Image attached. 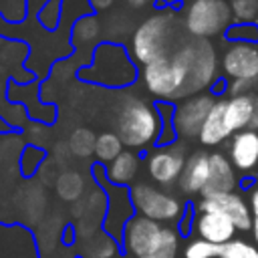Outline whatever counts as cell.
<instances>
[{"instance_id": "2", "label": "cell", "mask_w": 258, "mask_h": 258, "mask_svg": "<svg viewBox=\"0 0 258 258\" xmlns=\"http://www.w3.org/2000/svg\"><path fill=\"white\" fill-rule=\"evenodd\" d=\"M77 77L87 83L121 89L137 79V69L127 56V50L119 42H99L93 50L91 64L83 67Z\"/></svg>"}, {"instance_id": "27", "label": "cell", "mask_w": 258, "mask_h": 258, "mask_svg": "<svg viewBox=\"0 0 258 258\" xmlns=\"http://www.w3.org/2000/svg\"><path fill=\"white\" fill-rule=\"evenodd\" d=\"M222 250H224V244H214L204 238H198L185 246L183 256L185 258H218L222 254Z\"/></svg>"}, {"instance_id": "32", "label": "cell", "mask_w": 258, "mask_h": 258, "mask_svg": "<svg viewBox=\"0 0 258 258\" xmlns=\"http://www.w3.org/2000/svg\"><path fill=\"white\" fill-rule=\"evenodd\" d=\"M236 22H252L258 16V0H230Z\"/></svg>"}, {"instance_id": "30", "label": "cell", "mask_w": 258, "mask_h": 258, "mask_svg": "<svg viewBox=\"0 0 258 258\" xmlns=\"http://www.w3.org/2000/svg\"><path fill=\"white\" fill-rule=\"evenodd\" d=\"M218 258H258V246L234 238L232 242L224 244V250Z\"/></svg>"}, {"instance_id": "16", "label": "cell", "mask_w": 258, "mask_h": 258, "mask_svg": "<svg viewBox=\"0 0 258 258\" xmlns=\"http://www.w3.org/2000/svg\"><path fill=\"white\" fill-rule=\"evenodd\" d=\"M194 228L200 238L214 244H228L234 240V234H236L234 222L228 216L218 212H198Z\"/></svg>"}, {"instance_id": "1", "label": "cell", "mask_w": 258, "mask_h": 258, "mask_svg": "<svg viewBox=\"0 0 258 258\" xmlns=\"http://www.w3.org/2000/svg\"><path fill=\"white\" fill-rule=\"evenodd\" d=\"M171 60L181 81L179 99L198 95L200 91L216 83V75H218L216 50L206 38H194L181 44L171 54Z\"/></svg>"}, {"instance_id": "33", "label": "cell", "mask_w": 258, "mask_h": 258, "mask_svg": "<svg viewBox=\"0 0 258 258\" xmlns=\"http://www.w3.org/2000/svg\"><path fill=\"white\" fill-rule=\"evenodd\" d=\"M60 2L62 0H48L46 4H44V8L38 12V20H40V24L44 26V28H48V30H52V28H56V24H58V18H60Z\"/></svg>"}, {"instance_id": "20", "label": "cell", "mask_w": 258, "mask_h": 258, "mask_svg": "<svg viewBox=\"0 0 258 258\" xmlns=\"http://www.w3.org/2000/svg\"><path fill=\"white\" fill-rule=\"evenodd\" d=\"M137 169H139V159L135 153L131 151H123L121 155H117L107 167H105V173H107V179L115 185H125L129 187L131 179L137 175Z\"/></svg>"}, {"instance_id": "9", "label": "cell", "mask_w": 258, "mask_h": 258, "mask_svg": "<svg viewBox=\"0 0 258 258\" xmlns=\"http://www.w3.org/2000/svg\"><path fill=\"white\" fill-rule=\"evenodd\" d=\"M216 105V99L212 93H198L187 99H183L179 105H175L173 113V127L179 137H200V131Z\"/></svg>"}, {"instance_id": "24", "label": "cell", "mask_w": 258, "mask_h": 258, "mask_svg": "<svg viewBox=\"0 0 258 258\" xmlns=\"http://www.w3.org/2000/svg\"><path fill=\"white\" fill-rule=\"evenodd\" d=\"M123 153V141L117 133L105 131L101 135H97V145H95V157L99 163H111L117 155Z\"/></svg>"}, {"instance_id": "14", "label": "cell", "mask_w": 258, "mask_h": 258, "mask_svg": "<svg viewBox=\"0 0 258 258\" xmlns=\"http://www.w3.org/2000/svg\"><path fill=\"white\" fill-rule=\"evenodd\" d=\"M228 157L240 175L254 177L258 173V131L244 129L234 133L228 143Z\"/></svg>"}, {"instance_id": "34", "label": "cell", "mask_w": 258, "mask_h": 258, "mask_svg": "<svg viewBox=\"0 0 258 258\" xmlns=\"http://www.w3.org/2000/svg\"><path fill=\"white\" fill-rule=\"evenodd\" d=\"M248 204L252 210V238L258 246V181H254V185L248 189Z\"/></svg>"}, {"instance_id": "15", "label": "cell", "mask_w": 258, "mask_h": 258, "mask_svg": "<svg viewBox=\"0 0 258 258\" xmlns=\"http://www.w3.org/2000/svg\"><path fill=\"white\" fill-rule=\"evenodd\" d=\"M236 169L224 153H210V177L202 191V198L220 196V194H232L236 187Z\"/></svg>"}, {"instance_id": "26", "label": "cell", "mask_w": 258, "mask_h": 258, "mask_svg": "<svg viewBox=\"0 0 258 258\" xmlns=\"http://www.w3.org/2000/svg\"><path fill=\"white\" fill-rule=\"evenodd\" d=\"M95 145H97V135L87 129V127H79L71 133L69 137V149L73 155L85 159L89 155H95Z\"/></svg>"}, {"instance_id": "18", "label": "cell", "mask_w": 258, "mask_h": 258, "mask_svg": "<svg viewBox=\"0 0 258 258\" xmlns=\"http://www.w3.org/2000/svg\"><path fill=\"white\" fill-rule=\"evenodd\" d=\"M254 97L256 95L246 93V95L224 99V123H226V129H228L230 137L238 131L248 129L250 117H252V111H254Z\"/></svg>"}, {"instance_id": "23", "label": "cell", "mask_w": 258, "mask_h": 258, "mask_svg": "<svg viewBox=\"0 0 258 258\" xmlns=\"http://www.w3.org/2000/svg\"><path fill=\"white\" fill-rule=\"evenodd\" d=\"M99 34H101V22H99V18L93 16V14H87V16H81L73 24L71 40L75 44H79V42L89 44V42H97L99 40Z\"/></svg>"}, {"instance_id": "10", "label": "cell", "mask_w": 258, "mask_h": 258, "mask_svg": "<svg viewBox=\"0 0 258 258\" xmlns=\"http://www.w3.org/2000/svg\"><path fill=\"white\" fill-rule=\"evenodd\" d=\"M161 234H163V226L159 222L145 216H135L125 226L121 252L131 254L135 258H147L157 248Z\"/></svg>"}, {"instance_id": "39", "label": "cell", "mask_w": 258, "mask_h": 258, "mask_svg": "<svg viewBox=\"0 0 258 258\" xmlns=\"http://www.w3.org/2000/svg\"><path fill=\"white\" fill-rule=\"evenodd\" d=\"M10 129H12V125H10L8 121H4V119L0 117V133H8Z\"/></svg>"}, {"instance_id": "28", "label": "cell", "mask_w": 258, "mask_h": 258, "mask_svg": "<svg viewBox=\"0 0 258 258\" xmlns=\"http://www.w3.org/2000/svg\"><path fill=\"white\" fill-rule=\"evenodd\" d=\"M177 242H179L177 232L171 228H163V234H161L157 248L147 258H175L177 256Z\"/></svg>"}, {"instance_id": "25", "label": "cell", "mask_w": 258, "mask_h": 258, "mask_svg": "<svg viewBox=\"0 0 258 258\" xmlns=\"http://www.w3.org/2000/svg\"><path fill=\"white\" fill-rule=\"evenodd\" d=\"M155 109L161 117V131H159V137H157V147H167L175 141L177 133H175V127H173V113H175V107L169 103V101H157L155 103Z\"/></svg>"}, {"instance_id": "22", "label": "cell", "mask_w": 258, "mask_h": 258, "mask_svg": "<svg viewBox=\"0 0 258 258\" xmlns=\"http://www.w3.org/2000/svg\"><path fill=\"white\" fill-rule=\"evenodd\" d=\"M121 248L119 242H115L109 234L95 232L93 236H89L87 244H85V258H111L113 254H117Z\"/></svg>"}, {"instance_id": "40", "label": "cell", "mask_w": 258, "mask_h": 258, "mask_svg": "<svg viewBox=\"0 0 258 258\" xmlns=\"http://www.w3.org/2000/svg\"><path fill=\"white\" fill-rule=\"evenodd\" d=\"M77 258H85V256H77Z\"/></svg>"}, {"instance_id": "12", "label": "cell", "mask_w": 258, "mask_h": 258, "mask_svg": "<svg viewBox=\"0 0 258 258\" xmlns=\"http://www.w3.org/2000/svg\"><path fill=\"white\" fill-rule=\"evenodd\" d=\"M185 147L171 143L167 147H159L147 159V171L153 181L161 185H173L179 181L181 171L185 167Z\"/></svg>"}, {"instance_id": "31", "label": "cell", "mask_w": 258, "mask_h": 258, "mask_svg": "<svg viewBox=\"0 0 258 258\" xmlns=\"http://www.w3.org/2000/svg\"><path fill=\"white\" fill-rule=\"evenodd\" d=\"M46 157V151L36 147V145H28L24 151H22V159H20V167H22V173L26 177H30L32 173H36V169L40 167V163L44 161Z\"/></svg>"}, {"instance_id": "21", "label": "cell", "mask_w": 258, "mask_h": 258, "mask_svg": "<svg viewBox=\"0 0 258 258\" xmlns=\"http://www.w3.org/2000/svg\"><path fill=\"white\" fill-rule=\"evenodd\" d=\"M85 191V177L75 169H64L56 177V194L64 202H79Z\"/></svg>"}, {"instance_id": "37", "label": "cell", "mask_w": 258, "mask_h": 258, "mask_svg": "<svg viewBox=\"0 0 258 258\" xmlns=\"http://www.w3.org/2000/svg\"><path fill=\"white\" fill-rule=\"evenodd\" d=\"M60 240L64 242V244H71L73 240H75V228L69 224V226H64V230H62V236H60Z\"/></svg>"}, {"instance_id": "35", "label": "cell", "mask_w": 258, "mask_h": 258, "mask_svg": "<svg viewBox=\"0 0 258 258\" xmlns=\"http://www.w3.org/2000/svg\"><path fill=\"white\" fill-rule=\"evenodd\" d=\"M113 2H115V0H89V4H91V8H93L95 12H99V10H107V8H111V6H113Z\"/></svg>"}, {"instance_id": "36", "label": "cell", "mask_w": 258, "mask_h": 258, "mask_svg": "<svg viewBox=\"0 0 258 258\" xmlns=\"http://www.w3.org/2000/svg\"><path fill=\"white\" fill-rule=\"evenodd\" d=\"M248 129L258 131V95L254 97V111H252V117H250V125H248Z\"/></svg>"}, {"instance_id": "6", "label": "cell", "mask_w": 258, "mask_h": 258, "mask_svg": "<svg viewBox=\"0 0 258 258\" xmlns=\"http://www.w3.org/2000/svg\"><path fill=\"white\" fill-rule=\"evenodd\" d=\"M232 18L230 0H189L183 26L194 38H212L226 34L232 26Z\"/></svg>"}, {"instance_id": "13", "label": "cell", "mask_w": 258, "mask_h": 258, "mask_svg": "<svg viewBox=\"0 0 258 258\" xmlns=\"http://www.w3.org/2000/svg\"><path fill=\"white\" fill-rule=\"evenodd\" d=\"M198 212H218V214L228 216L234 222L236 230H242V232L252 230V210H250V204H248V200H244L236 191L202 198V202L198 204Z\"/></svg>"}, {"instance_id": "8", "label": "cell", "mask_w": 258, "mask_h": 258, "mask_svg": "<svg viewBox=\"0 0 258 258\" xmlns=\"http://www.w3.org/2000/svg\"><path fill=\"white\" fill-rule=\"evenodd\" d=\"M222 71L230 81H242L254 89L258 85V44L230 42L222 52Z\"/></svg>"}, {"instance_id": "19", "label": "cell", "mask_w": 258, "mask_h": 258, "mask_svg": "<svg viewBox=\"0 0 258 258\" xmlns=\"http://www.w3.org/2000/svg\"><path fill=\"white\" fill-rule=\"evenodd\" d=\"M230 137L228 129H226V123H224V99L216 101V105L212 107L202 131H200V143L206 145V147H216L220 143H224L226 139Z\"/></svg>"}, {"instance_id": "38", "label": "cell", "mask_w": 258, "mask_h": 258, "mask_svg": "<svg viewBox=\"0 0 258 258\" xmlns=\"http://www.w3.org/2000/svg\"><path fill=\"white\" fill-rule=\"evenodd\" d=\"M151 0H127V4L131 6V8H135V10H139V8H143V6H147Z\"/></svg>"}, {"instance_id": "17", "label": "cell", "mask_w": 258, "mask_h": 258, "mask_svg": "<svg viewBox=\"0 0 258 258\" xmlns=\"http://www.w3.org/2000/svg\"><path fill=\"white\" fill-rule=\"evenodd\" d=\"M210 177V153L196 151L187 157L185 167L179 177V189L183 194H202Z\"/></svg>"}, {"instance_id": "29", "label": "cell", "mask_w": 258, "mask_h": 258, "mask_svg": "<svg viewBox=\"0 0 258 258\" xmlns=\"http://www.w3.org/2000/svg\"><path fill=\"white\" fill-rule=\"evenodd\" d=\"M230 42H258V24L254 22H236L226 30Z\"/></svg>"}, {"instance_id": "5", "label": "cell", "mask_w": 258, "mask_h": 258, "mask_svg": "<svg viewBox=\"0 0 258 258\" xmlns=\"http://www.w3.org/2000/svg\"><path fill=\"white\" fill-rule=\"evenodd\" d=\"M91 171H93V177H95L97 185L107 196V214H105V220H103V232L109 234L115 242L123 244L125 226L131 218H135V206L131 202V189L125 187V185L111 183L107 179L103 163H95L91 167Z\"/></svg>"}, {"instance_id": "11", "label": "cell", "mask_w": 258, "mask_h": 258, "mask_svg": "<svg viewBox=\"0 0 258 258\" xmlns=\"http://www.w3.org/2000/svg\"><path fill=\"white\" fill-rule=\"evenodd\" d=\"M143 83L151 95L159 97V101L179 99L181 83H179L177 71L171 62V54L145 64L143 67Z\"/></svg>"}, {"instance_id": "7", "label": "cell", "mask_w": 258, "mask_h": 258, "mask_svg": "<svg viewBox=\"0 0 258 258\" xmlns=\"http://www.w3.org/2000/svg\"><path fill=\"white\" fill-rule=\"evenodd\" d=\"M131 202L139 216L151 218L155 222H179L185 212L183 204L175 196L147 183L131 185Z\"/></svg>"}, {"instance_id": "4", "label": "cell", "mask_w": 258, "mask_h": 258, "mask_svg": "<svg viewBox=\"0 0 258 258\" xmlns=\"http://www.w3.org/2000/svg\"><path fill=\"white\" fill-rule=\"evenodd\" d=\"M175 28V14L173 10H161L149 16L133 34V56L145 67L161 56H169V44L173 38Z\"/></svg>"}, {"instance_id": "3", "label": "cell", "mask_w": 258, "mask_h": 258, "mask_svg": "<svg viewBox=\"0 0 258 258\" xmlns=\"http://www.w3.org/2000/svg\"><path fill=\"white\" fill-rule=\"evenodd\" d=\"M161 131V117L149 103L131 97L121 107L117 119V135L127 147H145L157 143Z\"/></svg>"}]
</instances>
